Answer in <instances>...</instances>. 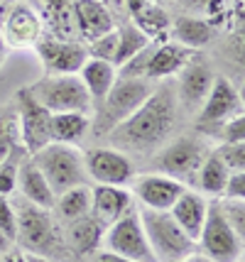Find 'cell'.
<instances>
[{
    "label": "cell",
    "instance_id": "bcb514c9",
    "mask_svg": "<svg viewBox=\"0 0 245 262\" xmlns=\"http://www.w3.org/2000/svg\"><path fill=\"white\" fill-rule=\"evenodd\" d=\"M5 49H8V47H5L3 37H0V64H3V59H5Z\"/></svg>",
    "mask_w": 245,
    "mask_h": 262
},
{
    "label": "cell",
    "instance_id": "52a82bcc",
    "mask_svg": "<svg viewBox=\"0 0 245 262\" xmlns=\"http://www.w3.org/2000/svg\"><path fill=\"white\" fill-rule=\"evenodd\" d=\"M209 152V145L201 135H179L157 152V157L152 160V167L154 171L174 177L179 182L196 179L198 167L206 160Z\"/></svg>",
    "mask_w": 245,
    "mask_h": 262
},
{
    "label": "cell",
    "instance_id": "3957f363",
    "mask_svg": "<svg viewBox=\"0 0 245 262\" xmlns=\"http://www.w3.org/2000/svg\"><path fill=\"white\" fill-rule=\"evenodd\" d=\"M27 91L32 93L42 108H47L49 113H88L94 111V101L81 83L79 74H64V76H54V74H44L39 81L32 86H27Z\"/></svg>",
    "mask_w": 245,
    "mask_h": 262
},
{
    "label": "cell",
    "instance_id": "60d3db41",
    "mask_svg": "<svg viewBox=\"0 0 245 262\" xmlns=\"http://www.w3.org/2000/svg\"><path fill=\"white\" fill-rule=\"evenodd\" d=\"M0 262H27L25 260V252H17V250H8V252H3V260Z\"/></svg>",
    "mask_w": 245,
    "mask_h": 262
},
{
    "label": "cell",
    "instance_id": "277c9868",
    "mask_svg": "<svg viewBox=\"0 0 245 262\" xmlns=\"http://www.w3.org/2000/svg\"><path fill=\"white\" fill-rule=\"evenodd\" d=\"M30 160L37 164V169L44 174L54 196L66 191L71 186L86 184V167H83V152L76 145L64 142H49L47 147L37 149L30 155Z\"/></svg>",
    "mask_w": 245,
    "mask_h": 262
},
{
    "label": "cell",
    "instance_id": "4316f807",
    "mask_svg": "<svg viewBox=\"0 0 245 262\" xmlns=\"http://www.w3.org/2000/svg\"><path fill=\"white\" fill-rule=\"evenodd\" d=\"M228 174H231V169L223 164V160L218 157V152L211 149L196 171L198 191L204 196H211V199H221L223 189H226V182H228Z\"/></svg>",
    "mask_w": 245,
    "mask_h": 262
},
{
    "label": "cell",
    "instance_id": "f1b7e54d",
    "mask_svg": "<svg viewBox=\"0 0 245 262\" xmlns=\"http://www.w3.org/2000/svg\"><path fill=\"white\" fill-rule=\"evenodd\" d=\"M91 127L88 113H54L52 115V142L79 145Z\"/></svg>",
    "mask_w": 245,
    "mask_h": 262
},
{
    "label": "cell",
    "instance_id": "9a60e30c",
    "mask_svg": "<svg viewBox=\"0 0 245 262\" xmlns=\"http://www.w3.org/2000/svg\"><path fill=\"white\" fill-rule=\"evenodd\" d=\"M176 76L179 79H176L174 96H176L179 111H184V113H198L201 103L206 101L211 86H213L216 74L209 69V64H204L198 59H191Z\"/></svg>",
    "mask_w": 245,
    "mask_h": 262
},
{
    "label": "cell",
    "instance_id": "e0dca14e",
    "mask_svg": "<svg viewBox=\"0 0 245 262\" xmlns=\"http://www.w3.org/2000/svg\"><path fill=\"white\" fill-rule=\"evenodd\" d=\"M74 25L76 37L83 45L118 27L113 12L108 10L103 0H74Z\"/></svg>",
    "mask_w": 245,
    "mask_h": 262
},
{
    "label": "cell",
    "instance_id": "9c48e42d",
    "mask_svg": "<svg viewBox=\"0 0 245 262\" xmlns=\"http://www.w3.org/2000/svg\"><path fill=\"white\" fill-rule=\"evenodd\" d=\"M105 250L130 257L135 262H157L154 252L150 248V240L145 235L140 221V211H128L125 216H120L118 221H113L110 226H105L103 233Z\"/></svg>",
    "mask_w": 245,
    "mask_h": 262
},
{
    "label": "cell",
    "instance_id": "7a4b0ae2",
    "mask_svg": "<svg viewBox=\"0 0 245 262\" xmlns=\"http://www.w3.org/2000/svg\"><path fill=\"white\" fill-rule=\"evenodd\" d=\"M140 221L157 262H179L198 252L196 240H191L179 228L169 211L140 208Z\"/></svg>",
    "mask_w": 245,
    "mask_h": 262
},
{
    "label": "cell",
    "instance_id": "d6986e66",
    "mask_svg": "<svg viewBox=\"0 0 245 262\" xmlns=\"http://www.w3.org/2000/svg\"><path fill=\"white\" fill-rule=\"evenodd\" d=\"M42 17L44 32L57 39H79L74 25V0H27Z\"/></svg>",
    "mask_w": 245,
    "mask_h": 262
},
{
    "label": "cell",
    "instance_id": "2e32d148",
    "mask_svg": "<svg viewBox=\"0 0 245 262\" xmlns=\"http://www.w3.org/2000/svg\"><path fill=\"white\" fill-rule=\"evenodd\" d=\"M184 189H187V184L174 179V177H167V174H160V171H150V174H142V177L135 179L132 196L142 204V208L169 211Z\"/></svg>",
    "mask_w": 245,
    "mask_h": 262
},
{
    "label": "cell",
    "instance_id": "cb8c5ba5",
    "mask_svg": "<svg viewBox=\"0 0 245 262\" xmlns=\"http://www.w3.org/2000/svg\"><path fill=\"white\" fill-rule=\"evenodd\" d=\"M105 226L94 216H83L66 226V245L76 255H94L103 243Z\"/></svg>",
    "mask_w": 245,
    "mask_h": 262
},
{
    "label": "cell",
    "instance_id": "5bb4252c",
    "mask_svg": "<svg viewBox=\"0 0 245 262\" xmlns=\"http://www.w3.org/2000/svg\"><path fill=\"white\" fill-rule=\"evenodd\" d=\"M35 49L44 67V74H54V76L79 74L88 59V49L81 39H57L47 34L37 42Z\"/></svg>",
    "mask_w": 245,
    "mask_h": 262
},
{
    "label": "cell",
    "instance_id": "ee69618b",
    "mask_svg": "<svg viewBox=\"0 0 245 262\" xmlns=\"http://www.w3.org/2000/svg\"><path fill=\"white\" fill-rule=\"evenodd\" d=\"M12 248V243L8 238H5V235H3V233H0V255H3V252H8Z\"/></svg>",
    "mask_w": 245,
    "mask_h": 262
},
{
    "label": "cell",
    "instance_id": "7bdbcfd3",
    "mask_svg": "<svg viewBox=\"0 0 245 262\" xmlns=\"http://www.w3.org/2000/svg\"><path fill=\"white\" fill-rule=\"evenodd\" d=\"M25 260L27 262H54L47 255H39V252H25Z\"/></svg>",
    "mask_w": 245,
    "mask_h": 262
},
{
    "label": "cell",
    "instance_id": "e575fe53",
    "mask_svg": "<svg viewBox=\"0 0 245 262\" xmlns=\"http://www.w3.org/2000/svg\"><path fill=\"white\" fill-rule=\"evenodd\" d=\"M216 152L231 171H245V142H221Z\"/></svg>",
    "mask_w": 245,
    "mask_h": 262
},
{
    "label": "cell",
    "instance_id": "7dc6e473",
    "mask_svg": "<svg viewBox=\"0 0 245 262\" xmlns=\"http://www.w3.org/2000/svg\"><path fill=\"white\" fill-rule=\"evenodd\" d=\"M0 3H5V0H0Z\"/></svg>",
    "mask_w": 245,
    "mask_h": 262
},
{
    "label": "cell",
    "instance_id": "8d00e7d4",
    "mask_svg": "<svg viewBox=\"0 0 245 262\" xmlns=\"http://www.w3.org/2000/svg\"><path fill=\"white\" fill-rule=\"evenodd\" d=\"M17 145H20L17 120H15V118H3V120H0V162L5 160Z\"/></svg>",
    "mask_w": 245,
    "mask_h": 262
},
{
    "label": "cell",
    "instance_id": "8992f818",
    "mask_svg": "<svg viewBox=\"0 0 245 262\" xmlns=\"http://www.w3.org/2000/svg\"><path fill=\"white\" fill-rule=\"evenodd\" d=\"M154 89V81L147 79H120L113 83V89L108 91L103 101L98 103V120H96V130L98 133H110L116 125H120L125 118L135 113L142 105Z\"/></svg>",
    "mask_w": 245,
    "mask_h": 262
},
{
    "label": "cell",
    "instance_id": "30bf717a",
    "mask_svg": "<svg viewBox=\"0 0 245 262\" xmlns=\"http://www.w3.org/2000/svg\"><path fill=\"white\" fill-rule=\"evenodd\" d=\"M240 113H243V98H240L238 89L228 79L216 76L206 101L201 103L196 113V130L204 135H216L221 123Z\"/></svg>",
    "mask_w": 245,
    "mask_h": 262
},
{
    "label": "cell",
    "instance_id": "7c38bea8",
    "mask_svg": "<svg viewBox=\"0 0 245 262\" xmlns=\"http://www.w3.org/2000/svg\"><path fill=\"white\" fill-rule=\"evenodd\" d=\"M0 37L5 47H12V49H35L37 42L44 37L42 17L27 0L12 3L10 10L3 15Z\"/></svg>",
    "mask_w": 245,
    "mask_h": 262
},
{
    "label": "cell",
    "instance_id": "ab89813d",
    "mask_svg": "<svg viewBox=\"0 0 245 262\" xmlns=\"http://www.w3.org/2000/svg\"><path fill=\"white\" fill-rule=\"evenodd\" d=\"M94 262H135V260L123 257V255H116V252H110V250H96Z\"/></svg>",
    "mask_w": 245,
    "mask_h": 262
},
{
    "label": "cell",
    "instance_id": "ffe728a7",
    "mask_svg": "<svg viewBox=\"0 0 245 262\" xmlns=\"http://www.w3.org/2000/svg\"><path fill=\"white\" fill-rule=\"evenodd\" d=\"M206 211H209V199L201 191H196V189H184L179 194V199L172 204V208H169L172 218L191 240H198L201 226L206 221Z\"/></svg>",
    "mask_w": 245,
    "mask_h": 262
},
{
    "label": "cell",
    "instance_id": "5b68a950",
    "mask_svg": "<svg viewBox=\"0 0 245 262\" xmlns=\"http://www.w3.org/2000/svg\"><path fill=\"white\" fill-rule=\"evenodd\" d=\"M198 252L211 262H243V238L235 233L218 208V199L209 201L206 221L198 233Z\"/></svg>",
    "mask_w": 245,
    "mask_h": 262
},
{
    "label": "cell",
    "instance_id": "ba28073f",
    "mask_svg": "<svg viewBox=\"0 0 245 262\" xmlns=\"http://www.w3.org/2000/svg\"><path fill=\"white\" fill-rule=\"evenodd\" d=\"M15 211H17V240L15 243H23L27 252H39L49 257L57 248H61L57 221L52 218L49 208H39L23 199L15 206Z\"/></svg>",
    "mask_w": 245,
    "mask_h": 262
},
{
    "label": "cell",
    "instance_id": "b9f144b4",
    "mask_svg": "<svg viewBox=\"0 0 245 262\" xmlns=\"http://www.w3.org/2000/svg\"><path fill=\"white\" fill-rule=\"evenodd\" d=\"M147 3H150V0H125V8H128L130 15H135V12H140Z\"/></svg>",
    "mask_w": 245,
    "mask_h": 262
},
{
    "label": "cell",
    "instance_id": "6da1fadb",
    "mask_svg": "<svg viewBox=\"0 0 245 262\" xmlns=\"http://www.w3.org/2000/svg\"><path fill=\"white\" fill-rule=\"evenodd\" d=\"M179 118V105H176L174 86L160 83L152 93L142 101V105L135 113L125 118L120 125H116L108 135L120 152H145V149L157 147L172 135Z\"/></svg>",
    "mask_w": 245,
    "mask_h": 262
},
{
    "label": "cell",
    "instance_id": "ac0fdd59",
    "mask_svg": "<svg viewBox=\"0 0 245 262\" xmlns=\"http://www.w3.org/2000/svg\"><path fill=\"white\" fill-rule=\"evenodd\" d=\"M132 208H135V196L125 186L96 184L91 189V216L101 221L103 226H110L113 221L125 216Z\"/></svg>",
    "mask_w": 245,
    "mask_h": 262
},
{
    "label": "cell",
    "instance_id": "603a6c76",
    "mask_svg": "<svg viewBox=\"0 0 245 262\" xmlns=\"http://www.w3.org/2000/svg\"><path fill=\"white\" fill-rule=\"evenodd\" d=\"M79 79L86 86V91H88V96H91V101L96 105V103H101L108 96V91L118 81V69L110 61H105V59L88 57L86 64L81 67V71H79Z\"/></svg>",
    "mask_w": 245,
    "mask_h": 262
},
{
    "label": "cell",
    "instance_id": "f546056e",
    "mask_svg": "<svg viewBox=\"0 0 245 262\" xmlns=\"http://www.w3.org/2000/svg\"><path fill=\"white\" fill-rule=\"evenodd\" d=\"M152 39L145 32H140L135 23H125L118 27V49H116V57H113V67H120L125 64L132 54H138L145 45H150Z\"/></svg>",
    "mask_w": 245,
    "mask_h": 262
},
{
    "label": "cell",
    "instance_id": "7402d4cb",
    "mask_svg": "<svg viewBox=\"0 0 245 262\" xmlns=\"http://www.w3.org/2000/svg\"><path fill=\"white\" fill-rule=\"evenodd\" d=\"M17 189L23 191V199L30 201V204L39 206V208H54V201L57 196L52 191L49 182L44 179V174L37 169V164L30 160V155L23 160L20 169H17Z\"/></svg>",
    "mask_w": 245,
    "mask_h": 262
},
{
    "label": "cell",
    "instance_id": "d4e9b609",
    "mask_svg": "<svg viewBox=\"0 0 245 262\" xmlns=\"http://www.w3.org/2000/svg\"><path fill=\"white\" fill-rule=\"evenodd\" d=\"M169 37L174 39L176 45L187 47L191 52H196L201 47H206L213 39V25H209V20H201V17H176L172 27H169Z\"/></svg>",
    "mask_w": 245,
    "mask_h": 262
},
{
    "label": "cell",
    "instance_id": "74e56055",
    "mask_svg": "<svg viewBox=\"0 0 245 262\" xmlns=\"http://www.w3.org/2000/svg\"><path fill=\"white\" fill-rule=\"evenodd\" d=\"M216 135L221 142H245V120L243 113L228 118L226 123H221V127L216 130Z\"/></svg>",
    "mask_w": 245,
    "mask_h": 262
},
{
    "label": "cell",
    "instance_id": "1f68e13d",
    "mask_svg": "<svg viewBox=\"0 0 245 262\" xmlns=\"http://www.w3.org/2000/svg\"><path fill=\"white\" fill-rule=\"evenodd\" d=\"M154 47H157V42L145 45L140 52L132 54L125 64H120V67H118V76H120V79H145V71H147V64H150L152 54H154Z\"/></svg>",
    "mask_w": 245,
    "mask_h": 262
},
{
    "label": "cell",
    "instance_id": "8fae6325",
    "mask_svg": "<svg viewBox=\"0 0 245 262\" xmlns=\"http://www.w3.org/2000/svg\"><path fill=\"white\" fill-rule=\"evenodd\" d=\"M15 120H17L20 145L27 149V155H35L37 149L47 147L52 142V113L47 108H42L27 89L17 91Z\"/></svg>",
    "mask_w": 245,
    "mask_h": 262
},
{
    "label": "cell",
    "instance_id": "d590c367",
    "mask_svg": "<svg viewBox=\"0 0 245 262\" xmlns=\"http://www.w3.org/2000/svg\"><path fill=\"white\" fill-rule=\"evenodd\" d=\"M0 233L10 243L17 240V211L8 196H0Z\"/></svg>",
    "mask_w": 245,
    "mask_h": 262
},
{
    "label": "cell",
    "instance_id": "4dcf8cb0",
    "mask_svg": "<svg viewBox=\"0 0 245 262\" xmlns=\"http://www.w3.org/2000/svg\"><path fill=\"white\" fill-rule=\"evenodd\" d=\"M25 157H27V149L23 145H17L0 162V196H12L17 191V169H20Z\"/></svg>",
    "mask_w": 245,
    "mask_h": 262
},
{
    "label": "cell",
    "instance_id": "484cf974",
    "mask_svg": "<svg viewBox=\"0 0 245 262\" xmlns=\"http://www.w3.org/2000/svg\"><path fill=\"white\" fill-rule=\"evenodd\" d=\"M52 211H57V221L64 226H69V223L83 216H91V186L79 184V186H71L66 191H61Z\"/></svg>",
    "mask_w": 245,
    "mask_h": 262
},
{
    "label": "cell",
    "instance_id": "83f0119b",
    "mask_svg": "<svg viewBox=\"0 0 245 262\" xmlns=\"http://www.w3.org/2000/svg\"><path fill=\"white\" fill-rule=\"evenodd\" d=\"M132 23H135V27H138L140 32H145L152 42H157V45L169 39L172 17H169V12L164 10L160 3H154V0H150L140 12L132 15Z\"/></svg>",
    "mask_w": 245,
    "mask_h": 262
},
{
    "label": "cell",
    "instance_id": "f35d334b",
    "mask_svg": "<svg viewBox=\"0 0 245 262\" xmlns=\"http://www.w3.org/2000/svg\"><path fill=\"white\" fill-rule=\"evenodd\" d=\"M221 199H245V171H231Z\"/></svg>",
    "mask_w": 245,
    "mask_h": 262
},
{
    "label": "cell",
    "instance_id": "d6a6232c",
    "mask_svg": "<svg viewBox=\"0 0 245 262\" xmlns=\"http://www.w3.org/2000/svg\"><path fill=\"white\" fill-rule=\"evenodd\" d=\"M218 208L228 226L245 238V199H218Z\"/></svg>",
    "mask_w": 245,
    "mask_h": 262
},
{
    "label": "cell",
    "instance_id": "44dd1931",
    "mask_svg": "<svg viewBox=\"0 0 245 262\" xmlns=\"http://www.w3.org/2000/svg\"><path fill=\"white\" fill-rule=\"evenodd\" d=\"M194 59V52L187 47L176 45V42H160L154 47V54H152L147 71H145V79L147 81H164L167 76H176L182 69L187 67L189 61Z\"/></svg>",
    "mask_w": 245,
    "mask_h": 262
},
{
    "label": "cell",
    "instance_id": "f6af8a7d",
    "mask_svg": "<svg viewBox=\"0 0 245 262\" xmlns=\"http://www.w3.org/2000/svg\"><path fill=\"white\" fill-rule=\"evenodd\" d=\"M179 262H211V260H206L201 252H196V255H191V257H187V260H179Z\"/></svg>",
    "mask_w": 245,
    "mask_h": 262
},
{
    "label": "cell",
    "instance_id": "4fadbf2b",
    "mask_svg": "<svg viewBox=\"0 0 245 262\" xmlns=\"http://www.w3.org/2000/svg\"><path fill=\"white\" fill-rule=\"evenodd\" d=\"M83 167L86 177L96 184H113L125 186L135 177V164L125 152L118 147H94L83 152Z\"/></svg>",
    "mask_w": 245,
    "mask_h": 262
},
{
    "label": "cell",
    "instance_id": "836d02e7",
    "mask_svg": "<svg viewBox=\"0 0 245 262\" xmlns=\"http://www.w3.org/2000/svg\"><path fill=\"white\" fill-rule=\"evenodd\" d=\"M86 49H88V57L105 59V61L113 64V57H116V49H118V27H113L110 32L91 39V42L86 45Z\"/></svg>",
    "mask_w": 245,
    "mask_h": 262
}]
</instances>
